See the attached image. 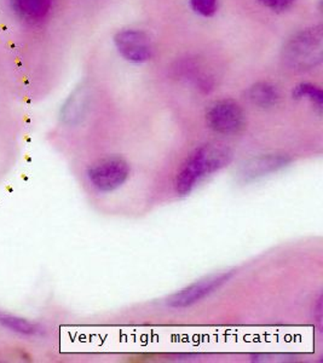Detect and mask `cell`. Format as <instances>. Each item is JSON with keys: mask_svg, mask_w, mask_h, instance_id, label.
I'll return each instance as SVG.
<instances>
[{"mask_svg": "<svg viewBox=\"0 0 323 363\" xmlns=\"http://www.w3.org/2000/svg\"><path fill=\"white\" fill-rule=\"evenodd\" d=\"M232 150L220 145H206L191 154L176 178V190L179 195H188L203 178L228 166Z\"/></svg>", "mask_w": 323, "mask_h": 363, "instance_id": "1", "label": "cell"}, {"mask_svg": "<svg viewBox=\"0 0 323 363\" xmlns=\"http://www.w3.org/2000/svg\"><path fill=\"white\" fill-rule=\"evenodd\" d=\"M323 30L321 26L302 29L287 40L282 61L290 69L305 72L322 62Z\"/></svg>", "mask_w": 323, "mask_h": 363, "instance_id": "2", "label": "cell"}, {"mask_svg": "<svg viewBox=\"0 0 323 363\" xmlns=\"http://www.w3.org/2000/svg\"><path fill=\"white\" fill-rule=\"evenodd\" d=\"M87 176L97 189L101 191H113L128 181L130 166L123 157H104L90 167Z\"/></svg>", "mask_w": 323, "mask_h": 363, "instance_id": "3", "label": "cell"}, {"mask_svg": "<svg viewBox=\"0 0 323 363\" xmlns=\"http://www.w3.org/2000/svg\"><path fill=\"white\" fill-rule=\"evenodd\" d=\"M208 128L222 135L240 133L244 126L242 108L232 99H222L212 104L206 114Z\"/></svg>", "mask_w": 323, "mask_h": 363, "instance_id": "4", "label": "cell"}, {"mask_svg": "<svg viewBox=\"0 0 323 363\" xmlns=\"http://www.w3.org/2000/svg\"><path fill=\"white\" fill-rule=\"evenodd\" d=\"M232 277V272H220L203 277L201 280L196 281L182 291H179L178 294H174L167 301V304L172 308H187L194 306L195 303L203 301V298L208 297L212 292H215V289H220V286L228 282Z\"/></svg>", "mask_w": 323, "mask_h": 363, "instance_id": "5", "label": "cell"}, {"mask_svg": "<svg viewBox=\"0 0 323 363\" xmlns=\"http://www.w3.org/2000/svg\"><path fill=\"white\" fill-rule=\"evenodd\" d=\"M114 44L119 54L130 62H147L153 56V45L149 35L142 30H121L114 37Z\"/></svg>", "mask_w": 323, "mask_h": 363, "instance_id": "6", "label": "cell"}, {"mask_svg": "<svg viewBox=\"0 0 323 363\" xmlns=\"http://www.w3.org/2000/svg\"><path fill=\"white\" fill-rule=\"evenodd\" d=\"M290 162V159L286 155L269 154L253 157L241 166L240 178L244 182L254 181L286 167Z\"/></svg>", "mask_w": 323, "mask_h": 363, "instance_id": "7", "label": "cell"}, {"mask_svg": "<svg viewBox=\"0 0 323 363\" xmlns=\"http://www.w3.org/2000/svg\"><path fill=\"white\" fill-rule=\"evenodd\" d=\"M89 106V92L86 87H78L67 99L61 116L66 124L75 125L85 116Z\"/></svg>", "mask_w": 323, "mask_h": 363, "instance_id": "8", "label": "cell"}, {"mask_svg": "<svg viewBox=\"0 0 323 363\" xmlns=\"http://www.w3.org/2000/svg\"><path fill=\"white\" fill-rule=\"evenodd\" d=\"M51 3L52 0H13V6L27 21H39L49 13Z\"/></svg>", "mask_w": 323, "mask_h": 363, "instance_id": "9", "label": "cell"}, {"mask_svg": "<svg viewBox=\"0 0 323 363\" xmlns=\"http://www.w3.org/2000/svg\"><path fill=\"white\" fill-rule=\"evenodd\" d=\"M249 99L257 107L271 108L278 104L280 94L276 86L266 82H261L249 87Z\"/></svg>", "mask_w": 323, "mask_h": 363, "instance_id": "10", "label": "cell"}, {"mask_svg": "<svg viewBox=\"0 0 323 363\" xmlns=\"http://www.w3.org/2000/svg\"><path fill=\"white\" fill-rule=\"evenodd\" d=\"M0 326L21 335H32L38 333V327L32 322L27 321L25 318H17L13 315L6 314L3 311H0Z\"/></svg>", "mask_w": 323, "mask_h": 363, "instance_id": "11", "label": "cell"}, {"mask_svg": "<svg viewBox=\"0 0 323 363\" xmlns=\"http://www.w3.org/2000/svg\"><path fill=\"white\" fill-rule=\"evenodd\" d=\"M293 97L295 99H307L312 104H316L317 107L322 108L323 92L319 87L312 85V84L302 83L299 84L293 91Z\"/></svg>", "mask_w": 323, "mask_h": 363, "instance_id": "12", "label": "cell"}, {"mask_svg": "<svg viewBox=\"0 0 323 363\" xmlns=\"http://www.w3.org/2000/svg\"><path fill=\"white\" fill-rule=\"evenodd\" d=\"M217 0H191V9L203 17H211L217 11Z\"/></svg>", "mask_w": 323, "mask_h": 363, "instance_id": "13", "label": "cell"}, {"mask_svg": "<svg viewBox=\"0 0 323 363\" xmlns=\"http://www.w3.org/2000/svg\"><path fill=\"white\" fill-rule=\"evenodd\" d=\"M263 6L273 10V11H285L290 8L295 0H258Z\"/></svg>", "mask_w": 323, "mask_h": 363, "instance_id": "14", "label": "cell"}]
</instances>
